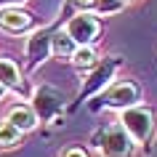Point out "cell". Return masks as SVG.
<instances>
[{"label": "cell", "instance_id": "obj_3", "mask_svg": "<svg viewBox=\"0 0 157 157\" xmlns=\"http://www.w3.org/2000/svg\"><path fill=\"white\" fill-rule=\"evenodd\" d=\"M101 157H133L136 155V141L125 133L120 123L117 125H101L91 133L88 141Z\"/></svg>", "mask_w": 157, "mask_h": 157}, {"label": "cell", "instance_id": "obj_5", "mask_svg": "<svg viewBox=\"0 0 157 157\" xmlns=\"http://www.w3.org/2000/svg\"><path fill=\"white\" fill-rule=\"evenodd\" d=\"M120 125H123L125 133L136 141V147L141 144L144 152H149V144H152V136H155V109L144 107V104L123 109V112H120Z\"/></svg>", "mask_w": 157, "mask_h": 157}, {"label": "cell", "instance_id": "obj_16", "mask_svg": "<svg viewBox=\"0 0 157 157\" xmlns=\"http://www.w3.org/2000/svg\"><path fill=\"white\" fill-rule=\"evenodd\" d=\"M27 0H0V8H6V6H24Z\"/></svg>", "mask_w": 157, "mask_h": 157}, {"label": "cell", "instance_id": "obj_14", "mask_svg": "<svg viewBox=\"0 0 157 157\" xmlns=\"http://www.w3.org/2000/svg\"><path fill=\"white\" fill-rule=\"evenodd\" d=\"M21 136L24 133L19 131V128H13L11 123H0V149H13V147H19L21 144Z\"/></svg>", "mask_w": 157, "mask_h": 157}, {"label": "cell", "instance_id": "obj_10", "mask_svg": "<svg viewBox=\"0 0 157 157\" xmlns=\"http://www.w3.org/2000/svg\"><path fill=\"white\" fill-rule=\"evenodd\" d=\"M0 85L6 91H13L19 99H24V101L29 99V91H32L29 83H27V77L19 69V64L8 56H0Z\"/></svg>", "mask_w": 157, "mask_h": 157}, {"label": "cell", "instance_id": "obj_7", "mask_svg": "<svg viewBox=\"0 0 157 157\" xmlns=\"http://www.w3.org/2000/svg\"><path fill=\"white\" fill-rule=\"evenodd\" d=\"M61 29L67 32V37L75 45H96L101 37V19L96 13H72L61 21Z\"/></svg>", "mask_w": 157, "mask_h": 157}, {"label": "cell", "instance_id": "obj_1", "mask_svg": "<svg viewBox=\"0 0 157 157\" xmlns=\"http://www.w3.org/2000/svg\"><path fill=\"white\" fill-rule=\"evenodd\" d=\"M144 99V91H141V85L131 77H123V80H112V83L99 91L93 99H88V109L91 112H101V109H117V112H123V109H131L136 104H141Z\"/></svg>", "mask_w": 157, "mask_h": 157}, {"label": "cell", "instance_id": "obj_11", "mask_svg": "<svg viewBox=\"0 0 157 157\" xmlns=\"http://www.w3.org/2000/svg\"><path fill=\"white\" fill-rule=\"evenodd\" d=\"M6 123H11L13 128H19L21 133H29V131L37 128V117H35V112L29 109V104H16V107L8 109Z\"/></svg>", "mask_w": 157, "mask_h": 157}, {"label": "cell", "instance_id": "obj_13", "mask_svg": "<svg viewBox=\"0 0 157 157\" xmlns=\"http://www.w3.org/2000/svg\"><path fill=\"white\" fill-rule=\"evenodd\" d=\"M75 48H77V45H75V43L67 37V32L61 29V27H59L56 32H53V37H51V56L69 59V56L75 53Z\"/></svg>", "mask_w": 157, "mask_h": 157}, {"label": "cell", "instance_id": "obj_6", "mask_svg": "<svg viewBox=\"0 0 157 157\" xmlns=\"http://www.w3.org/2000/svg\"><path fill=\"white\" fill-rule=\"evenodd\" d=\"M61 21H64V19L59 16L53 24L37 27V29L29 32V37H27V43H24V67H27V72H35L40 64H45L51 59V37H53V32L61 27Z\"/></svg>", "mask_w": 157, "mask_h": 157}, {"label": "cell", "instance_id": "obj_17", "mask_svg": "<svg viewBox=\"0 0 157 157\" xmlns=\"http://www.w3.org/2000/svg\"><path fill=\"white\" fill-rule=\"evenodd\" d=\"M3 96H6V88H3V85H0V101H3Z\"/></svg>", "mask_w": 157, "mask_h": 157}, {"label": "cell", "instance_id": "obj_15", "mask_svg": "<svg viewBox=\"0 0 157 157\" xmlns=\"http://www.w3.org/2000/svg\"><path fill=\"white\" fill-rule=\"evenodd\" d=\"M61 157H88V149L80 147V144H72V147L61 149Z\"/></svg>", "mask_w": 157, "mask_h": 157}, {"label": "cell", "instance_id": "obj_8", "mask_svg": "<svg viewBox=\"0 0 157 157\" xmlns=\"http://www.w3.org/2000/svg\"><path fill=\"white\" fill-rule=\"evenodd\" d=\"M37 29V16L32 11H27L24 6H6L0 8V32L6 35H27Z\"/></svg>", "mask_w": 157, "mask_h": 157}, {"label": "cell", "instance_id": "obj_18", "mask_svg": "<svg viewBox=\"0 0 157 157\" xmlns=\"http://www.w3.org/2000/svg\"><path fill=\"white\" fill-rule=\"evenodd\" d=\"M125 3H131V0H125Z\"/></svg>", "mask_w": 157, "mask_h": 157}, {"label": "cell", "instance_id": "obj_4", "mask_svg": "<svg viewBox=\"0 0 157 157\" xmlns=\"http://www.w3.org/2000/svg\"><path fill=\"white\" fill-rule=\"evenodd\" d=\"M27 101H29V109L35 112L37 123H53L67 109V101L69 99H67L64 91H59V88H53L48 83H40L29 91V99Z\"/></svg>", "mask_w": 157, "mask_h": 157}, {"label": "cell", "instance_id": "obj_2", "mask_svg": "<svg viewBox=\"0 0 157 157\" xmlns=\"http://www.w3.org/2000/svg\"><path fill=\"white\" fill-rule=\"evenodd\" d=\"M120 67H123V59H120V56H104V59H99V64L93 67V69H88L83 85H80V91H77V96H75V101H72V104H67V109L75 112V109H80V104H85V101L93 99L99 91H104V88L115 80V75H117Z\"/></svg>", "mask_w": 157, "mask_h": 157}, {"label": "cell", "instance_id": "obj_9", "mask_svg": "<svg viewBox=\"0 0 157 157\" xmlns=\"http://www.w3.org/2000/svg\"><path fill=\"white\" fill-rule=\"evenodd\" d=\"M128 3L125 0H67L64 3V11L59 13L61 19L72 16V13H96V16H112V13H120Z\"/></svg>", "mask_w": 157, "mask_h": 157}, {"label": "cell", "instance_id": "obj_12", "mask_svg": "<svg viewBox=\"0 0 157 157\" xmlns=\"http://www.w3.org/2000/svg\"><path fill=\"white\" fill-rule=\"evenodd\" d=\"M99 59L101 56L96 53V45H77L75 53L69 56V61H72L77 69H85V72H88V69H93V67L99 64Z\"/></svg>", "mask_w": 157, "mask_h": 157}]
</instances>
